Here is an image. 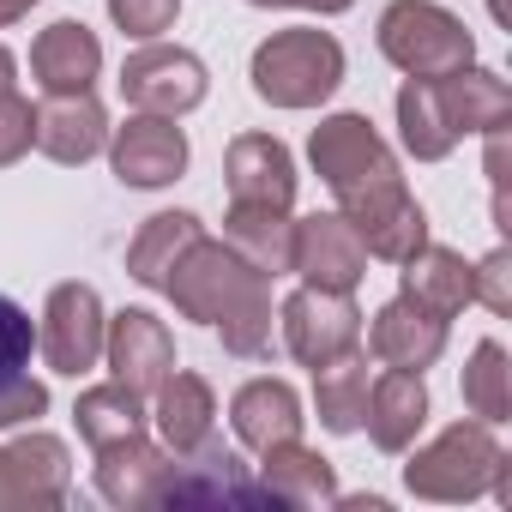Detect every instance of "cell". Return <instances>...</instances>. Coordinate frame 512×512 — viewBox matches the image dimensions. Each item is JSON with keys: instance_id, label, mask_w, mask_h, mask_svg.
I'll use <instances>...</instances> for the list:
<instances>
[{"instance_id": "10", "label": "cell", "mask_w": 512, "mask_h": 512, "mask_svg": "<svg viewBox=\"0 0 512 512\" xmlns=\"http://www.w3.org/2000/svg\"><path fill=\"white\" fill-rule=\"evenodd\" d=\"M290 272H302L314 290H356L368 278V247L350 229L344 211H320L296 223V247H290Z\"/></svg>"}, {"instance_id": "11", "label": "cell", "mask_w": 512, "mask_h": 512, "mask_svg": "<svg viewBox=\"0 0 512 512\" xmlns=\"http://www.w3.org/2000/svg\"><path fill=\"white\" fill-rule=\"evenodd\" d=\"M109 163L121 187H169L187 169V133L169 115H133L109 133Z\"/></svg>"}, {"instance_id": "2", "label": "cell", "mask_w": 512, "mask_h": 512, "mask_svg": "<svg viewBox=\"0 0 512 512\" xmlns=\"http://www.w3.org/2000/svg\"><path fill=\"white\" fill-rule=\"evenodd\" d=\"M247 79L272 109H314L344 85V49L332 31H278L253 49Z\"/></svg>"}, {"instance_id": "32", "label": "cell", "mask_w": 512, "mask_h": 512, "mask_svg": "<svg viewBox=\"0 0 512 512\" xmlns=\"http://www.w3.org/2000/svg\"><path fill=\"white\" fill-rule=\"evenodd\" d=\"M464 404L476 422H506L512 416V362L500 350V338H482L470 350V368H464Z\"/></svg>"}, {"instance_id": "34", "label": "cell", "mask_w": 512, "mask_h": 512, "mask_svg": "<svg viewBox=\"0 0 512 512\" xmlns=\"http://www.w3.org/2000/svg\"><path fill=\"white\" fill-rule=\"evenodd\" d=\"M31 127H37V109L19 91H0V169L31 151Z\"/></svg>"}, {"instance_id": "16", "label": "cell", "mask_w": 512, "mask_h": 512, "mask_svg": "<svg viewBox=\"0 0 512 512\" xmlns=\"http://www.w3.org/2000/svg\"><path fill=\"white\" fill-rule=\"evenodd\" d=\"M31 145L55 163H91L103 145H109V115L91 91H61L37 109V127H31Z\"/></svg>"}, {"instance_id": "7", "label": "cell", "mask_w": 512, "mask_h": 512, "mask_svg": "<svg viewBox=\"0 0 512 512\" xmlns=\"http://www.w3.org/2000/svg\"><path fill=\"white\" fill-rule=\"evenodd\" d=\"M205 91H211V79H205V61H199L193 49L145 43V49H133L127 67H121V97H127L139 115H169V121H181L187 109L205 103Z\"/></svg>"}, {"instance_id": "39", "label": "cell", "mask_w": 512, "mask_h": 512, "mask_svg": "<svg viewBox=\"0 0 512 512\" xmlns=\"http://www.w3.org/2000/svg\"><path fill=\"white\" fill-rule=\"evenodd\" d=\"M488 7H494V19H500V25H506V0H488Z\"/></svg>"}, {"instance_id": "9", "label": "cell", "mask_w": 512, "mask_h": 512, "mask_svg": "<svg viewBox=\"0 0 512 512\" xmlns=\"http://www.w3.org/2000/svg\"><path fill=\"white\" fill-rule=\"evenodd\" d=\"M278 326H284V350L302 368H320V362H332V356H344V350L362 344V308L350 302V290H314V284H302L284 302Z\"/></svg>"}, {"instance_id": "23", "label": "cell", "mask_w": 512, "mask_h": 512, "mask_svg": "<svg viewBox=\"0 0 512 512\" xmlns=\"http://www.w3.org/2000/svg\"><path fill=\"white\" fill-rule=\"evenodd\" d=\"M169 446H151L145 434H127L97 452V494L109 506H157V488L169 476Z\"/></svg>"}, {"instance_id": "17", "label": "cell", "mask_w": 512, "mask_h": 512, "mask_svg": "<svg viewBox=\"0 0 512 512\" xmlns=\"http://www.w3.org/2000/svg\"><path fill=\"white\" fill-rule=\"evenodd\" d=\"M368 350H374L386 368L422 374V368H434L440 350H446V320L428 314V308L410 302V296H392V302L374 314V326H368Z\"/></svg>"}, {"instance_id": "14", "label": "cell", "mask_w": 512, "mask_h": 512, "mask_svg": "<svg viewBox=\"0 0 512 512\" xmlns=\"http://www.w3.org/2000/svg\"><path fill=\"white\" fill-rule=\"evenodd\" d=\"M67 446L55 434H19L0 446V506H61L67 500Z\"/></svg>"}, {"instance_id": "30", "label": "cell", "mask_w": 512, "mask_h": 512, "mask_svg": "<svg viewBox=\"0 0 512 512\" xmlns=\"http://www.w3.org/2000/svg\"><path fill=\"white\" fill-rule=\"evenodd\" d=\"M73 422H79L85 446H91V452H103V446H115V440H127V434H145V398H139L133 386L109 380V386L79 392Z\"/></svg>"}, {"instance_id": "18", "label": "cell", "mask_w": 512, "mask_h": 512, "mask_svg": "<svg viewBox=\"0 0 512 512\" xmlns=\"http://www.w3.org/2000/svg\"><path fill=\"white\" fill-rule=\"evenodd\" d=\"M344 217H350V229L362 235L368 260H386V266H404L410 253L428 241V217H422V205L410 199V187H386V193L350 205Z\"/></svg>"}, {"instance_id": "13", "label": "cell", "mask_w": 512, "mask_h": 512, "mask_svg": "<svg viewBox=\"0 0 512 512\" xmlns=\"http://www.w3.org/2000/svg\"><path fill=\"white\" fill-rule=\"evenodd\" d=\"M223 181L229 205H272V211L296 205V157L272 133H241L223 157Z\"/></svg>"}, {"instance_id": "6", "label": "cell", "mask_w": 512, "mask_h": 512, "mask_svg": "<svg viewBox=\"0 0 512 512\" xmlns=\"http://www.w3.org/2000/svg\"><path fill=\"white\" fill-rule=\"evenodd\" d=\"M260 500H272L266 482H253L247 464L235 458V446H223L211 434L193 452H175L169 458V476L157 488V506H260Z\"/></svg>"}, {"instance_id": "27", "label": "cell", "mask_w": 512, "mask_h": 512, "mask_svg": "<svg viewBox=\"0 0 512 512\" xmlns=\"http://www.w3.org/2000/svg\"><path fill=\"white\" fill-rule=\"evenodd\" d=\"M260 458H266L260 482H266V494H272L278 506H332V500H338L332 464H326L320 452H308L302 440H284V446H272V452H260Z\"/></svg>"}, {"instance_id": "20", "label": "cell", "mask_w": 512, "mask_h": 512, "mask_svg": "<svg viewBox=\"0 0 512 512\" xmlns=\"http://www.w3.org/2000/svg\"><path fill=\"white\" fill-rule=\"evenodd\" d=\"M229 422L247 452H272L284 440H302V398L284 380H247L229 398Z\"/></svg>"}, {"instance_id": "21", "label": "cell", "mask_w": 512, "mask_h": 512, "mask_svg": "<svg viewBox=\"0 0 512 512\" xmlns=\"http://www.w3.org/2000/svg\"><path fill=\"white\" fill-rule=\"evenodd\" d=\"M434 97H440V115L446 127L464 139V133H494V127H512V85L488 67H458V73H440L434 79Z\"/></svg>"}, {"instance_id": "5", "label": "cell", "mask_w": 512, "mask_h": 512, "mask_svg": "<svg viewBox=\"0 0 512 512\" xmlns=\"http://www.w3.org/2000/svg\"><path fill=\"white\" fill-rule=\"evenodd\" d=\"M500 458L506 452L494 440V422H452L404 464V488L422 500H476V494H488Z\"/></svg>"}, {"instance_id": "1", "label": "cell", "mask_w": 512, "mask_h": 512, "mask_svg": "<svg viewBox=\"0 0 512 512\" xmlns=\"http://www.w3.org/2000/svg\"><path fill=\"white\" fill-rule=\"evenodd\" d=\"M163 296L187 320L211 326L229 356H241V362L272 356V278L253 272L229 241H205L199 235L175 260Z\"/></svg>"}, {"instance_id": "28", "label": "cell", "mask_w": 512, "mask_h": 512, "mask_svg": "<svg viewBox=\"0 0 512 512\" xmlns=\"http://www.w3.org/2000/svg\"><path fill=\"white\" fill-rule=\"evenodd\" d=\"M314 410H320L326 434L362 428V410H368V356L362 350H344V356L314 368Z\"/></svg>"}, {"instance_id": "3", "label": "cell", "mask_w": 512, "mask_h": 512, "mask_svg": "<svg viewBox=\"0 0 512 512\" xmlns=\"http://www.w3.org/2000/svg\"><path fill=\"white\" fill-rule=\"evenodd\" d=\"M374 37H380V55L410 79H440L476 61V37L464 31V19L434 7V0H392Z\"/></svg>"}, {"instance_id": "22", "label": "cell", "mask_w": 512, "mask_h": 512, "mask_svg": "<svg viewBox=\"0 0 512 512\" xmlns=\"http://www.w3.org/2000/svg\"><path fill=\"white\" fill-rule=\"evenodd\" d=\"M362 422H368V440H374L380 452H410L416 434H422V422H428V386H422V374L386 368V374L368 386Z\"/></svg>"}, {"instance_id": "31", "label": "cell", "mask_w": 512, "mask_h": 512, "mask_svg": "<svg viewBox=\"0 0 512 512\" xmlns=\"http://www.w3.org/2000/svg\"><path fill=\"white\" fill-rule=\"evenodd\" d=\"M398 139H404V151H410L416 163H440V157H452L458 133H452L446 115H440L434 79H404V91H398Z\"/></svg>"}, {"instance_id": "8", "label": "cell", "mask_w": 512, "mask_h": 512, "mask_svg": "<svg viewBox=\"0 0 512 512\" xmlns=\"http://www.w3.org/2000/svg\"><path fill=\"white\" fill-rule=\"evenodd\" d=\"M103 332H109V314H103V296L91 284H55L49 290L37 350L55 374H73V380L91 374L103 362Z\"/></svg>"}, {"instance_id": "19", "label": "cell", "mask_w": 512, "mask_h": 512, "mask_svg": "<svg viewBox=\"0 0 512 512\" xmlns=\"http://www.w3.org/2000/svg\"><path fill=\"white\" fill-rule=\"evenodd\" d=\"M31 73H37V85H43L49 97H61V91H91L97 73H103V43H97V31L79 25V19H55V25L31 43Z\"/></svg>"}, {"instance_id": "38", "label": "cell", "mask_w": 512, "mask_h": 512, "mask_svg": "<svg viewBox=\"0 0 512 512\" xmlns=\"http://www.w3.org/2000/svg\"><path fill=\"white\" fill-rule=\"evenodd\" d=\"M13 79H19V61H13L7 43H0V91H13Z\"/></svg>"}, {"instance_id": "33", "label": "cell", "mask_w": 512, "mask_h": 512, "mask_svg": "<svg viewBox=\"0 0 512 512\" xmlns=\"http://www.w3.org/2000/svg\"><path fill=\"white\" fill-rule=\"evenodd\" d=\"M175 13H181V0H109V19L139 43H157L175 25Z\"/></svg>"}, {"instance_id": "25", "label": "cell", "mask_w": 512, "mask_h": 512, "mask_svg": "<svg viewBox=\"0 0 512 512\" xmlns=\"http://www.w3.org/2000/svg\"><path fill=\"white\" fill-rule=\"evenodd\" d=\"M199 235H205V223L193 211H157V217H145L139 235L127 241V278L145 284V290H163L169 272H175V260Z\"/></svg>"}, {"instance_id": "26", "label": "cell", "mask_w": 512, "mask_h": 512, "mask_svg": "<svg viewBox=\"0 0 512 512\" xmlns=\"http://www.w3.org/2000/svg\"><path fill=\"white\" fill-rule=\"evenodd\" d=\"M223 241L241 253L253 272L284 278L290 272V247H296V223H290V211H272V205H229Z\"/></svg>"}, {"instance_id": "12", "label": "cell", "mask_w": 512, "mask_h": 512, "mask_svg": "<svg viewBox=\"0 0 512 512\" xmlns=\"http://www.w3.org/2000/svg\"><path fill=\"white\" fill-rule=\"evenodd\" d=\"M103 356H109L115 380L133 386L139 398H151V392L175 374V338H169V326H163L157 314H145V308H127V314L109 320Z\"/></svg>"}, {"instance_id": "29", "label": "cell", "mask_w": 512, "mask_h": 512, "mask_svg": "<svg viewBox=\"0 0 512 512\" xmlns=\"http://www.w3.org/2000/svg\"><path fill=\"white\" fill-rule=\"evenodd\" d=\"M157 434L169 452H193L205 434H211V416H217V398L199 374H169L157 392Z\"/></svg>"}, {"instance_id": "35", "label": "cell", "mask_w": 512, "mask_h": 512, "mask_svg": "<svg viewBox=\"0 0 512 512\" xmlns=\"http://www.w3.org/2000/svg\"><path fill=\"white\" fill-rule=\"evenodd\" d=\"M470 278H476V302L488 314H512V253L506 247H494L482 266H470Z\"/></svg>"}, {"instance_id": "15", "label": "cell", "mask_w": 512, "mask_h": 512, "mask_svg": "<svg viewBox=\"0 0 512 512\" xmlns=\"http://www.w3.org/2000/svg\"><path fill=\"white\" fill-rule=\"evenodd\" d=\"M31 350H37L31 314L13 296H0V428L37 422L49 410V386L31 374Z\"/></svg>"}, {"instance_id": "24", "label": "cell", "mask_w": 512, "mask_h": 512, "mask_svg": "<svg viewBox=\"0 0 512 512\" xmlns=\"http://www.w3.org/2000/svg\"><path fill=\"white\" fill-rule=\"evenodd\" d=\"M404 296H410V302H422L428 314L452 320L458 308H470V302H476L470 260H464V253H452V247L422 241V247L410 253V260H404Z\"/></svg>"}, {"instance_id": "37", "label": "cell", "mask_w": 512, "mask_h": 512, "mask_svg": "<svg viewBox=\"0 0 512 512\" xmlns=\"http://www.w3.org/2000/svg\"><path fill=\"white\" fill-rule=\"evenodd\" d=\"M31 7H37V0H0V31H7V25H19Z\"/></svg>"}, {"instance_id": "4", "label": "cell", "mask_w": 512, "mask_h": 512, "mask_svg": "<svg viewBox=\"0 0 512 512\" xmlns=\"http://www.w3.org/2000/svg\"><path fill=\"white\" fill-rule=\"evenodd\" d=\"M308 157L320 169V181L338 193V211L386 193V187H404L398 175V157L386 151V139L374 133L368 115H326L308 139Z\"/></svg>"}, {"instance_id": "36", "label": "cell", "mask_w": 512, "mask_h": 512, "mask_svg": "<svg viewBox=\"0 0 512 512\" xmlns=\"http://www.w3.org/2000/svg\"><path fill=\"white\" fill-rule=\"evenodd\" d=\"M253 7H308V13H350L356 0H253Z\"/></svg>"}]
</instances>
